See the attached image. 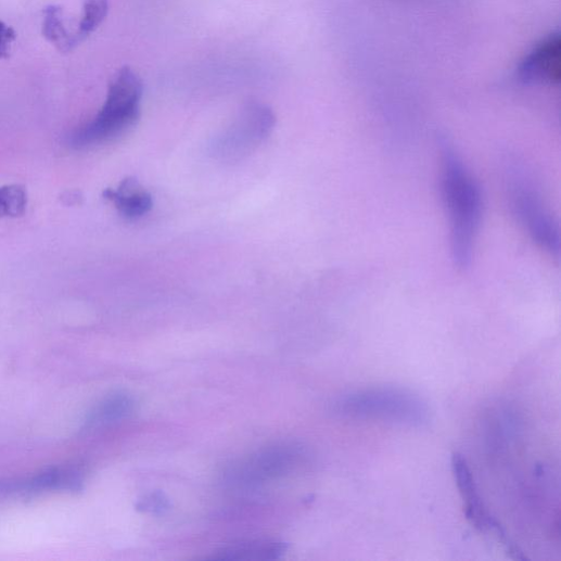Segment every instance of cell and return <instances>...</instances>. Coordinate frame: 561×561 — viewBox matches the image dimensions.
<instances>
[{
    "label": "cell",
    "instance_id": "cell-1",
    "mask_svg": "<svg viewBox=\"0 0 561 561\" xmlns=\"http://www.w3.org/2000/svg\"><path fill=\"white\" fill-rule=\"evenodd\" d=\"M441 187L448 216L450 250L457 268L471 267L483 215V196L477 181L455 146L442 139Z\"/></svg>",
    "mask_w": 561,
    "mask_h": 561
},
{
    "label": "cell",
    "instance_id": "cell-13",
    "mask_svg": "<svg viewBox=\"0 0 561 561\" xmlns=\"http://www.w3.org/2000/svg\"><path fill=\"white\" fill-rule=\"evenodd\" d=\"M107 13L109 0H85L82 16L77 28V36L81 42L102 25Z\"/></svg>",
    "mask_w": 561,
    "mask_h": 561
},
{
    "label": "cell",
    "instance_id": "cell-9",
    "mask_svg": "<svg viewBox=\"0 0 561 561\" xmlns=\"http://www.w3.org/2000/svg\"><path fill=\"white\" fill-rule=\"evenodd\" d=\"M288 545L272 539H247L228 544L219 548L214 559L230 561H270L280 559Z\"/></svg>",
    "mask_w": 561,
    "mask_h": 561
},
{
    "label": "cell",
    "instance_id": "cell-5",
    "mask_svg": "<svg viewBox=\"0 0 561 561\" xmlns=\"http://www.w3.org/2000/svg\"><path fill=\"white\" fill-rule=\"evenodd\" d=\"M508 174L510 200L521 226L541 250L558 255V229L533 179L517 164L510 166Z\"/></svg>",
    "mask_w": 561,
    "mask_h": 561
},
{
    "label": "cell",
    "instance_id": "cell-11",
    "mask_svg": "<svg viewBox=\"0 0 561 561\" xmlns=\"http://www.w3.org/2000/svg\"><path fill=\"white\" fill-rule=\"evenodd\" d=\"M136 406V399L128 393L111 394L91 410L87 424L99 426L124 421L135 413Z\"/></svg>",
    "mask_w": 561,
    "mask_h": 561
},
{
    "label": "cell",
    "instance_id": "cell-7",
    "mask_svg": "<svg viewBox=\"0 0 561 561\" xmlns=\"http://www.w3.org/2000/svg\"><path fill=\"white\" fill-rule=\"evenodd\" d=\"M452 470L464 502L468 521L481 533L494 536L506 547L513 559L525 560L523 552L486 508L464 456L458 452L452 456Z\"/></svg>",
    "mask_w": 561,
    "mask_h": 561
},
{
    "label": "cell",
    "instance_id": "cell-10",
    "mask_svg": "<svg viewBox=\"0 0 561 561\" xmlns=\"http://www.w3.org/2000/svg\"><path fill=\"white\" fill-rule=\"evenodd\" d=\"M103 197L115 204L122 215L137 219L146 215L154 205L153 196L136 178H127L115 189H106Z\"/></svg>",
    "mask_w": 561,
    "mask_h": 561
},
{
    "label": "cell",
    "instance_id": "cell-15",
    "mask_svg": "<svg viewBox=\"0 0 561 561\" xmlns=\"http://www.w3.org/2000/svg\"><path fill=\"white\" fill-rule=\"evenodd\" d=\"M138 510L151 514H164L170 508L169 499L161 492L144 496L137 505Z\"/></svg>",
    "mask_w": 561,
    "mask_h": 561
},
{
    "label": "cell",
    "instance_id": "cell-8",
    "mask_svg": "<svg viewBox=\"0 0 561 561\" xmlns=\"http://www.w3.org/2000/svg\"><path fill=\"white\" fill-rule=\"evenodd\" d=\"M518 76L526 85H554L561 78V39L553 34L540 41L519 66Z\"/></svg>",
    "mask_w": 561,
    "mask_h": 561
},
{
    "label": "cell",
    "instance_id": "cell-16",
    "mask_svg": "<svg viewBox=\"0 0 561 561\" xmlns=\"http://www.w3.org/2000/svg\"><path fill=\"white\" fill-rule=\"evenodd\" d=\"M16 31L3 22H0V60L8 59L13 43L16 41Z\"/></svg>",
    "mask_w": 561,
    "mask_h": 561
},
{
    "label": "cell",
    "instance_id": "cell-6",
    "mask_svg": "<svg viewBox=\"0 0 561 561\" xmlns=\"http://www.w3.org/2000/svg\"><path fill=\"white\" fill-rule=\"evenodd\" d=\"M275 126L272 110L265 104L251 102L242 110L233 126L216 138L212 153L221 161H240L269 138Z\"/></svg>",
    "mask_w": 561,
    "mask_h": 561
},
{
    "label": "cell",
    "instance_id": "cell-4",
    "mask_svg": "<svg viewBox=\"0 0 561 561\" xmlns=\"http://www.w3.org/2000/svg\"><path fill=\"white\" fill-rule=\"evenodd\" d=\"M307 460L306 448L296 442H281L262 448L232 464L222 482L234 490L251 492L284 479Z\"/></svg>",
    "mask_w": 561,
    "mask_h": 561
},
{
    "label": "cell",
    "instance_id": "cell-14",
    "mask_svg": "<svg viewBox=\"0 0 561 561\" xmlns=\"http://www.w3.org/2000/svg\"><path fill=\"white\" fill-rule=\"evenodd\" d=\"M27 204L28 196L24 187L12 184L0 188V218L23 215Z\"/></svg>",
    "mask_w": 561,
    "mask_h": 561
},
{
    "label": "cell",
    "instance_id": "cell-12",
    "mask_svg": "<svg viewBox=\"0 0 561 561\" xmlns=\"http://www.w3.org/2000/svg\"><path fill=\"white\" fill-rule=\"evenodd\" d=\"M42 34L61 53H69L81 43L77 35L67 28L64 12L56 5L44 10Z\"/></svg>",
    "mask_w": 561,
    "mask_h": 561
},
{
    "label": "cell",
    "instance_id": "cell-3",
    "mask_svg": "<svg viewBox=\"0 0 561 561\" xmlns=\"http://www.w3.org/2000/svg\"><path fill=\"white\" fill-rule=\"evenodd\" d=\"M335 415L354 419H378L411 428L430 421L426 401L417 393L401 387L380 386L352 392L332 404Z\"/></svg>",
    "mask_w": 561,
    "mask_h": 561
},
{
    "label": "cell",
    "instance_id": "cell-2",
    "mask_svg": "<svg viewBox=\"0 0 561 561\" xmlns=\"http://www.w3.org/2000/svg\"><path fill=\"white\" fill-rule=\"evenodd\" d=\"M142 95L141 78L131 68H123L112 79L97 117L73 136L72 146L92 149L124 137L140 119Z\"/></svg>",
    "mask_w": 561,
    "mask_h": 561
}]
</instances>
